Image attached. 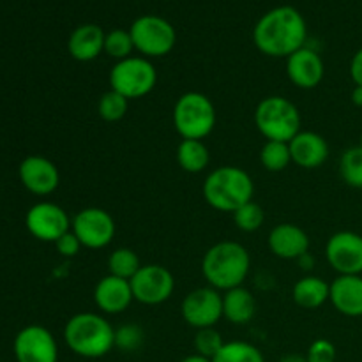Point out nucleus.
<instances>
[{
	"instance_id": "nucleus-22",
	"label": "nucleus",
	"mask_w": 362,
	"mask_h": 362,
	"mask_svg": "<svg viewBox=\"0 0 362 362\" xmlns=\"http://www.w3.org/2000/svg\"><path fill=\"white\" fill-rule=\"evenodd\" d=\"M257 315V300L244 286L226 290L223 293V317L235 325H246Z\"/></svg>"
},
{
	"instance_id": "nucleus-9",
	"label": "nucleus",
	"mask_w": 362,
	"mask_h": 362,
	"mask_svg": "<svg viewBox=\"0 0 362 362\" xmlns=\"http://www.w3.org/2000/svg\"><path fill=\"white\" fill-rule=\"evenodd\" d=\"M133 297L145 306H158L168 300L175 290V279L166 267L158 264L141 265L131 279Z\"/></svg>"
},
{
	"instance_id": "nucleus-39",
	"label": "nucleus",
	"mask_w": 362,
	"mask_h": 362,
	"mask_svg": "<svg viewBox=\"0 0 362 362\" xmlns=\"http://www.w3.org/2000/svg\"><path fill=\"white\" fill-rule=\"evenodd\" d=\"M180 362H212L211 359H207V357H202V356H198V354H193V356H187V357H184L182 361Z\"/></svg>"
},
{
	"instance_id": "nucleus-7",
	"label": "nucleus",
	"mask_w": 362,
	"mask_h": 362,
	"mask_svg": "<svg viewBox=\"0 0 362 362\" xmlns=\"http://www.w3.org/2000/svg\"><path fill=\"white\" fill-rule=\"evenodd\" d=\"M158 83V71L145 57H127L110 71V88L122 94L127 101L145 98Z\"/></svg>"
},
{
	"instance_id": "nucleus-11",
	"label": "nucleus",
	"mask_w": 362,
	"mask_h": 362,
	"mask_svg": "<svg viewBox=\"0 0 362 362\" xmlns=\"http://www.w3.org/2000/svg\"><path fill=\"white\" fill-rule=\"evenodd\" d=\"M184 322L193 329L214 327L223 318V296L212 286H204L187 293L180 306Z\"/></svg>"
},
{
	"instance_id": "nucleus-1",
	"label": "nucleus",
	"mask_w": 362,
	"mask_h": 362,
	"mask_svg": "<svg viewBox=\"0 0 362 362\" xmlns=\"http://www.w3.org/2000/svg\"><path fill=\"white\" fill-rule=\"evenodd\" d=\"M308 25L300 11L292 6H278L262 14L253 27V42L267 57L288 59L306 46Z\"/></svg>"
},
{
	"instance_id": "nucleus-33",
	"label": "nucleus",
	"mask_w": 362,
	"mask_h": 362,
	"mask_svg": "<svg viewBox=\"0 0 362 362\" xmlns=\"http://www.w3.org/2000/svg\"><path fill=\"white\" fill-rule=\"evenodd\" d=\"M336 346L334 343H331L329 339H315L310 345L306 354L308 362H336Z\"/></svg>"
},
{
	"instance_id": "nucleus-30",
	"label": "nucleus",
	"mask_w": 362,
	"mask_h": 362,
	"mask_svg": "<svg viewBox=\"0 0 362 362\" xmlns=\"http://www.w3.org/2000/svg\"><path fill=\"white\" fill-rule=\"evenodd\" d=\"M134 52V42L131 37L129 30H124V28H113V30L106 32L105 35V53L112 59L119 60L127 59L131 57V53Z\"/></svg>"
},
{
	"instance_id": "nucleus-5",
	"label": "nucleus",
	"mask_w": 362,
	"mask_h": 362,
	"mask_svg": "<svg viewBox=\"0 0 362 362\" xmlns=\"http://www.w3.org/2000/svg\"><path fill=\"white\" fill-rule=\"evenodd\" d=\"M255 124L265 140L286 141L300 133V113L290 99L269 95L255 110Z\"/></svg>"
},
{
	"instance_id": "nucleus-29",
	"label": "nucleus",
	"mask_w": 362,
	"mask_h": 362,
	"mask_svg": "<svg viewBox=\"0 0 362 362\" xmlns=\"http://www.w3.org/2000/svg\"><path fill=\"white\" fill-rule=\"evenodd\" d=\"M127 106H129V101L122 94L110 88L99 99L98 113L106 122H119V120H122L126 117Z\"/></svg>"
},
{
	"instance_id": "nucleus-25",
	"label": "nucleus",
	"mask_w": 362,
	"mask_h": 362,
	"mask_svg": "<svg viewBox=\"0 0 362 362\" xmlns=\"http://www.w3.org/2000/svg\"><path fill=\"white\" fill-rule=\"evenodd\" d=\"M141 264L138 255L129 247H119V250L112 251L108 258V271L112 276L122 278L131 281L138 271H140Z\"/></svg>"
},
{
	"instance_id": "nucleus-24",
	"label": "nucleus",
	"mask_w": 362,
	"mask_h": 362,
	"mask_svg": "<svg viewBox=\"0 0 362 362\" xmlns=\"http://www.w3.org/2000/svg\"><path fill=\"white\" fill-rule=\"evenodd\" d=\"M177 163L187 173H202L211 163V152L204 140H182L177 147Z\"/></svg>"
},
{
	"instance_id": "nucleus-20",
	"label": "nucleus",
	"mask_w": 362,
	"mask_h": 362,
	"mask_svg": "<svg viewBox=\"0 0 362 362\" xmlns=\"http://www.w3.org/2000/svg\"><path fill=\"white\" fill-rule=\"evenodd\" d=\"M105 35L106 32L95 23L78 25L67 39L69 55L78 62L95 60L105 52Z\"/></svg>"
},
{
	"instance_id": "nucleus-15",
	"label": "nucleus",
	"mask_w": 362,
	"mask_h": 362,
	"mask_svg": "<svg viewBox=\"0 0 362 362\" xmlns=\"http://www.w3.org/2000/svg\"><path fill=\"white\" fill-rule=\"evenodd\" d=\"M18 175H20L25 189L39 194V197L52 194L60 184L59 168L42 156H28V158H25L21 161L20 168H18Z\"/></svg>"
},
{
	"instance_id": "nucleus-3",
	"label": "nucleus",
	"mask_w": 362,
	"mask_h": 362,
	"mask_svg": "<svg viewBox=\"0 0 362 362\" xmlns=\"http://www.w3.org/2000/svg\"><path fill=\"white\" fill-rule=\"evenodd\" d=\"M64 341L69 350L85 359H99L115 346V329L98 313H78L64 327Z\"/></svg>"
},
{
	"instance_id": "nucleus-19",
	"label": "nucleus",
	"mask_w": 362,
	"mask_h": 362,
	"mask_svg": "<svg viewBox=\"0 0 362 362\" xmlns=\"http://www.w3.org/2000/svg\"><path fill=\"white\" fill-rule=\"evenodd\" d=\"M292 163L299 168L315 170L320 168L329 159V144L322 134L315 131H300L297 136L288 141Z\"/></svg>"
},
{
	"instance_id": "nucleus-21",
	"label": "nucleus",
	"mask_w": 362,
	"mask_h": 362,
	"mask_svg": "<svg viewBox=\"0 0 362 362\" xmlns=\"http://www.w3.org/2000/svg\"><path fill=\"white\" fill-rule=\"evenodd\" d=\"M329 300L345 317H362V276H338L331 283Z\"/></svg>"
},
{
	"instance_id": "nucleus-27",
	"label": "nucleus",
	"mask_w": 362,
	"mask_h": 362,
	"mask_svg": "<svg viewBox=\"0 0 362 362\" xmlns=\"http://www.w3.org/2000/svg\"><path fill=\"white\" fill-rule=\"evenodd\" d=\"M212 362H265L260 350L246 341H230L223 345Z\"/></svg>"
},
{
	"instance_id": "nucleus-17",
	"label": "nucleus",
	"mask_w": 362,
	"mask_h": 362,
	"mask_svg": "<svg viewBox=\"0 0 362 362\" xmlns=\"http://www.w3.org/2000/svg\"><path fill=\"white\" fill-rule=\"evenodd\" d=\"M134 300L131 283L117 276H105L98 281L94 288V303L103 313L120 315L131 306Z\"/></svg>"
},
{
	"instance_id": "nucleus-41",
	"label": "nucleus",
	"mask_w": 362,
	"mask_h": 362,
	"mask_svg": "<svg viewBox=\"0 0 362 362\" xmlns=\"http://www.w3.org/2000/svg\"><path fill=\"white\" fill-rule=\"evenodd\" d=\"M361 237H362V233H361Z\"/></svg>"
},
{
	"instance_id": "nucleus-28",
	"label": "nucleus",
	"mask_w": 362,
	"mask_h": 362,
	"mask_svg": "<svg viewBox=\"0 0 362 362\" xmlns=\"http://www.w3.org/2000/svg\"><path fill=\"white\" fill-rule=\"evenodd\" d=\"M339 173L345 184L356 189H362V147L349 148L343 152L341 161H339Z\"/></svg>"
},
{
	"instance_id": "nucleus-23",
	"label": "nucleus",
	"mask_w": 362,
	"mask_h": 362,
	"mask_svg": "<svg viewBox=\"0 0 362 362\" xmlns=\"http://www.w3.org/2000/svg\"><path fill=\"white\" fill-rule=\"evenodd\" d=\"M331 285L318 276H304L293 285L292 297L297 306L304 310H318L329 300Z\"/></svg>"
},
{
	"instance_id": "nucleus-40",
	"label": "nucleus",
	"mask_w": 362,
	"mask_h": 362,
	"mask_svg": "<svg viewBox=\"0 0 362 362\" xmlns=\"http://www.w3.org/2000/svg\"><path fill=\"white\" fill-rule=\"evenodd\" d=\"M359 145L362 147V133H361V141H359Z\"/></svg>"
},
{
	"instance_id": "nucleus-36",
	"label": "nucleus",
	"mask_w": 362,
	"mask_h": 362,
	"mask_svg": "<svg viewBox=\"0 0 362 362\" xmlns=\"http://www.w3.org/2000/svg\"><path fill=\"white\" fill-rule=\"evenodd\" d=\"M350 76H352L354 83L362 85V48L356 52V55L350 60Z\"/></svg>"
},
{
	"instance_id": "nucleus-31",
	"label": "nucleus",
	"mask_w": 362,
	"mask_h": 362,
	"mask_svg": "<svg viewBox=\"0 0 362 362\" xmlns=\"http://www.w3.org/2000/svg\"><path fill=\"white\" fill-rule=\"evenodd\" d=\"M233 221H235L237 228L243 232H257L264 226L265 212L260 204L251 200L233 212Z\"/></svg>"
},
{
	"instance_id": "nucleus-14",
	"label": "nucleus",
	"mask_w": 362,
	"mask_h": 362,
	"mask_svg": "<svg viewBox=\"0 0 362 362\" xmlns=\"http://www.w3.org/2000/svg\"><path fill=\"white\" fill-rule=\"evenodd\" d=\"M329 265L339 276L362 274V237L356 232H338L325 246Z\"/></svg>"
},
{
	"instance_id": "nucleus-37",
	"label": "nucleus",
	"mask_w": 362,
	"mask_h": 362,
	"mask_svg": "<svg viewBox=\"0 0 362 362\" xmlns=\"http://www.w3.org/2000/svg\"><path fill=\"white\" fill-rule=\"evenodd\" d=\"M350 99H352L354 105L359 106V108H362V85H356V87H354Z\"/></svg>"
},
{
	"instance_id": "nucleus-35",
	"label": "nucleus",
	"mask_w": 362,
	"mask_h": 362,
	"mask_svg": "<svg viewBox=\"0 0 362 362\" xmlns=\"http://www.w3.org/2000/svg\"><path fill=\"white\" fill-rule=\"evenodd\" d=\"M55 247H57V251L62 255V257L73 258L80 253V250L83 246H81L80 239H78V237L73 233V230H69V232L64 233V235L57 240Z\"/></svg>"
},
{
	"instance_id": "nucleus-16",
	"label": "nucleus",
	"mask_w": 362,
	"mask_h": 362,
	"mask_svg": "<svg viewBox=\"0 0 362 362\" xmlns=\"http://www.w3.org/2000/svg\"><path fill=\"white\" fill-rule=\"evenodd\" d=\"M286 74L296 87L310 90V88L318 87L324 80V60L313 48L303 46L286 59Z\"/></svg>"
},
{
	"instance_id": "nucleus-8",
	"label": "nucleus",
	"mask_w": 362,
	"mask_h": 362,
	"mask_svg": "<svg viewBox=\"0 0 362 362\" xmlns=\"http://www.w3.org/2000/svg\"><path fill=\"white\" fill-rule=\"evenodd\" d=\"M129 34L133 37L134 49L145 59H159L168 55L177 42V32L173 25L163 16L144 14L131 23Z\"/></svg>"
},
{
	"instance_id": "nucleus-12",
	"label": "nucleus",
	"mask_w": 362,
	"mask_h": 362,
	"mask_svg": "<svg viewBox=\"0 0 362 362\" xmlns=\"http://www.w3.org/2000/svg\"><path fill=\"white\" fill-rule=\"evenodd\" d=\"M25 225L32 237L42 240V243L53 244L71 230L67 212L60 205L52 204V202H39V204L32 205L25 216Z\"/></svg>"
},
{
	"instance_id": "nucleus-10",
	"label": "nucleus",
	"mask_w": 362,
	"mask_h": 362,
	"mask_svg": "<svg viewBox=\"0 0 362 362\" xmlns=\"http://www.w3.org/2000/svg\"><path fill=\"white\" fill-rule=\"evenodd\" d=\"M71 230L88 250H103L115 237V221L105 209L87 207L71 221Z\"/></svg>"
},
{
	"instance_id": "nucleus-13",
	"label": "nucleus",
	"mask_w": 362,
	"mask_h": 362,
	"mask_svg": "<svg viewBox=\"0 0 362 362\" xmlns=\"http://www.w3.org/2000/svg\"><path fill=\"white\" fill-rule=\"evenodd\" d=\"M14 357L18 362H57L59 346L52 332L42 325H27L14 338Z\"/></svg>"
},
{
	"instance_id": "nucleus-26",
	"label": "nucleus",
	"mask_w": 362,
	"mask_h": 362,
	"mask_svg": "<svg viewBox=\"0 0 362 362\" xmlns=\"http://www.w3.org/2000/svg\"><path fill=\"white\" fill-rule=\"evenodd\" d=\"M260 163L267 172H283L292 163V154L286 141L267 140L260 151Z\"/></svg>"
},
{
	"instance_id": "nucleus-32",
	"label": "nucleus",
	"mask_w": 362,
	"mask_h": 362,
	"mask_svg": "<svg viewBox=\"0 0 362 362\" xmlns=\"http://www.w3.org/2000/svg\"><path fill=\"white\" fill-rule=\"evenodd\" d=\"M193 345L198 356L207 357V359L212 361L216 356H218L219 350L223 349L225 341H223L221 334H219L214 327H207V329H198L197 334H194Z\"/></svg>"
},
{
	"instance_id": "nucleus-6",
	"label": "nucleus",
	"mask_w": 362,
	"mask_h": 362,
	"mask_svg": "<svg viewBox=\"0 0 362 362\" xmlns=\"http://www.w3.org/2000/svg\"><path fill=\"white\" fill-rule=\"evenodd\" d=\"M173 126L182 140H204L216 126V108L202 92H186L173 106Z\"/></svg>"
},
{
	"instance_id": "nucleus-38",
	"label": "nucleus",
	"mask_w": 362,
	"mask_h": 362,
	"mask_svg": "<svg viewBox=\"0 0 362 362\" xmlns=\"http://www.w3.org/2000/svg\"><path fill=\"white\" fill-rule=\"evenodd\" d=\"M279 362H308L306 356H299V354H288V356L281 357Z\"/></svg>"
},
{
	"instance_id": "nucleus-4",
	"label": "nucleus",
	"mask_w": 362,
	"mask_h": 362,
	"mask_svg": "<svg viewBox=\"0 0 362 362\" xmlns=\"http://www.w3.org/2000/svg\"><path fill=\"white\" fill-rule=\"evenodd\" d=\"M202 193L212 209L233 214L253 200L255 184L246 170L239 166H219L207 175Z\"/></svg>"
},
{
	"instance_id": "nucleus-34",
	"label": "nucleus",
	"mask_w": 362,
	"mask_h": 362,
	"mask_svg": "<svg viewBox=\"0 0 362 362\" xmlns=\"http://www.w3.org/2000/svg\"><path fill=\"white\" fill-rule=\"evenodd\" d=\"M141 329L136 325H126V327H120L119 331H115V346L119 349L127 350H136L141 345Z\"/></svg>"
},
{
	"instance_id": "nucleus-18",
	"label": "nucleus",
	"mask_w": 362,
	"mask_h": 362,
	"mask_svg": "<svg viewBox=\"0 0 362 362\" xmlns=\"http://www.w3.org/2000/svg\"><path fill=\"white\" fill-rule=\"evenodd\" d=\"M269 247L274 257L281 260H299L310 250V237L300 226L293 223H283L274 226L269 233Z\"/></svg>"
},
{
	"instance_id": "nucleus-2",
	"label": "nucleus",
	"mask_w": 362,
	"mask_h": 362,
	"mask_svg": "<svg viewBox=\"0 0 362 362\" xmlns=\"http://www.w3.org/2000/svg\"><path fill=\"white\" fill-rule=\"evenodd\" d=\"M251 269V257L243 244L223 240L209 247L202 260V274L209 286L226 292L243 286Z\"/></svg>"
}]
</instances>
